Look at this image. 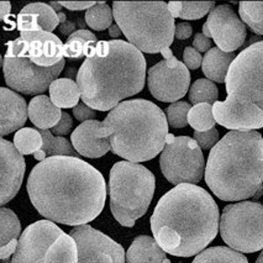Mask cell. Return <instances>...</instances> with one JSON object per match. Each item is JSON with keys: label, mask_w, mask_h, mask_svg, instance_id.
Returning <instances> with one entry per match:
<instances>
[{"label": "cell", "mask_w": 263, "mask_h": 263, "mask_svg": "<svg viewBox=\"0 0 263 263\" xmlns=\"http://www.w3.org/2000/svg\"><path fill=\"white\" fill-rule=\"evenodd\" d=\"M27 194L35 209L50 221L87 225L103 212L106 184L103 174L78 157L56 156L32 168Z\"/></svg>", "instance_id": "cell-1"}, {"label": "cell", "mask_w": 263, "mask_h": 263, "mask_svg": "<svg viewBox=\"0 0 263 263\" xmlns=\"http://www.w3.org/2000/svg\"><path fill=\"white\" fill-rule=\"evenodd\" d=\"M218 204L205 189L179 184L158 200L151 216L155 240L166 253L177 257L199 255L216 237Z\"/></svg>", "instance_id": "cell-2"}, {"label": "cell", "mask_w": 263, "mask_h": 263, "mask_svg": "<svg viewBox=\"0 0 263 263\" xmlns=\"http://www.w3.org/2000/svg\"><path fill=\"white\" fill-rule=\"evenodd\" d=\"M81 99L99 111H111L146 82V60L135 46L122 40L98 41L77 72Z\"/></svg>", "instance_id": "cell-3"}, {"label": "cell", "mask_w": 263, "mask_h": 263, "mask_svg": "<svg viewBox=\"0 0 263 263\" xmlns=\"http://www.w3.org/2000/svg\"><path fill=\"white\" fill-rule=\"evenodd\" d=\"M205 182L224 201L253 198L263 183V137L258 131H230L212 148Z\"/></svg>", "instance_id": "cell-4"}, {"label": "cell", "mask_w": 263, "mask_h": 263, "mask_svg": "<svg viewBox=\"0 0 263 263\" xmlns=\"http://www.w3.org/2000/svg\"><path fill=\"white\" fill-rule=\"evenodd\" d=\"M97 136L108 139L112 154L127 162H147L166 146L167 116L160 106L146 99L126 100L109 111Z\"/></svg>", "instance_id": "cell-5"}, {"label": "cell", "mask_w": 263, "mask_h": 263, "mask_svg": "<svg viewBox=\"0 0 263 263\" xmlns=\"http://www.w3.org/2000/svg\"><path fill=\"white\" fill-rule=\"evenodd\" d=\"M112 14L128 44L145 53H161L173 44L176 24L164 2H114Z\"/></svg>", "instance_id": "cell-6"}, {"label": "cell", "mask_w": 263, "mask_h": 263, "mask_svg": "<svg viewBox=\"0 0 263 263\" xmlns=\"http://www.w3.org/2000/svg\"><path fill=\"white\" fill-rule=\"evenodd\" d=\"M156 178L140 163L116 162L110 171V210L119 224L134 228L154 199Z\"/></svg>", "instance_id": "cell-7"}, {"label": "cell", "mask_w": 263, "mask_h": 263, "mask_svg": "<svg viewBox=\"0 0 263 263\" xmlns=\"http://www.w3.org/2000/svg\"><path fill=\"white\" fill-rule=\"evenodd\" d=\"M11 263H78L77 242L53 221L40 220L21 234Z\"/></svg>", "instance_id": "cell-8"}, {"label": "cell", "mask_w": 263, "mask_h": 263, "mask_svg": "<svg viewBox=\"0 0 263 263\" xmlns=\"http://www.w3.org/2000/svg\"><path fill=\"white\" fill-rule=\"evenodd\" d=\"M219 230L224 242L237 252L263 250V205L257 201L229 204L222 210Z\"/></svg>", "instance_id": "cell-9"}, {"label": "cell", "mask_w": 263, "mask_h": 263, "mask_svg": "<svg viewBox=\"0 0 263 263\" xmlns=\"http://www.w3.org/2000/svg\"><path fill=\"white\" fill-rule=\"evenodd\" d=\"M161 171L172 184H197L205 174V160L194 139L168 134L161 152Z\"/></svg>", "instance_id": "cell-10"}, {"label": "cell", "mask_w": 263, "mask_h": 263, "mask_svg": "<svg viewBox=\"0 0 263 263\" xmlns=\"http://www.w3.org/2000/svg\"><path fill=\"white\" fill-rule=\"evenodd\" d=\"M226 93L256 104L263 110V41L237 54L226 77Z\"/></svg>", "instance_id": "cell-11"}, {"label": "cell", "mask_w": 263, "mask_h": 263, "mask_svg": "<svg viewBox=\"0 0 263 263\" xmlns=\"http://www.w3.org/2000/svg\"><path fill=\"white\" fill-rule=\"evenodd\" d=\"M64 64L63 60L56 66L45 68L33 63L30 58L7 50L3 60L5 83L10 89L25 96H44L45 91L50 89L52 82L58 79Z\"/></svg>", "instance_id": "cell-12"}, {"label": "cell", "mask_w": 263, "mask_h": 263, "mask_svg": "<svg viewBox=\"0 0 263 263\" xmlns=\"http://www.w3.org/2000/svg\"><path fill=\"white\" fill-rule=\"evenodd\" d=\"M164 60L148 69L147 84L152 97L163 103H177L185 96L191 85V73L177 60L170 48L161 52Z\"/></svg>", "instance_id": "cell-13"}, {"label": "cell", "mask_w": 263, "mask_h": 263, "mask_svg": "<svg viewBox=\"0 0 263 263\" xmlns=\"http://www.w3.org/2000/svg\"><path fill=\"white\" fill-rule=\"evenodd\" d=\"M78 247V263H125L124 247L90 225L76 226L71 231Z\"/></svg>", "instance_id": "cell-14"}, {"label": "cell", "mask_w": 263, "mask_h": 263, "mask_svg": "<svg viewBox=\"0 0 263 263\" xmlns=\"http://www.w3.org/2000/svg\"><path fill=\"white\" fill-rule=\"evenodd\" d=\"M7 50L15 54L27 57L40 67L56 66L63 61L64 45L52 32L25 31L20 37L7 42Z\"/></svg>", "instance_id": "cell-15"}, {"label": "cell", "mask_w": 263, "mask_h": 263, "mask_svg": "<svg viewBox=\"0 0 263 263\" xmlns=\"http://www.w3.org/2000/svg\"><path fill=\"white\" fill-rule=\"evenodd\" d=\"M203 35L213 39L216 47L226 53H235L246 41V26L229 5H218L210 11L203 25Z\"/></svg>", "instance_id": "cell-16"}, {"label": "cell", "mask_w": 263, "mask_h": 263, "mask_svg": "<svg viewBox=\"0 0 263 263\" xmlns=\"http://www.w3.org/2000/svg\"><path fill=\"white\" fill-rule=\"evenodd\" d=\"M214 119L231 131H256L263 127V110L256 104L236 96H228L225 102L213 105Z\"/></svg>", "instance_id": "cell-17"}, {"label": "cell", "mask_w": 263, "mask_h": 263, "mask_svg": "<svg viewBox=\"0 0 263 263\" xmlns=\"http://www.w3.org/2000/svg\"><path fill=\"white\" fill-rule=\"evenodd\" d=\"M0 162H2V180H0V204L3 206L13 200L23 184L25 174V160L14 143L0 139Z\"/></svg>", "instance_id": "cell-18"}, {"label": "cell", "mask_w": 263, "mask_h": 263, "mask_svg": "<svg viewBox=\"0 0 263 263\" xmlns=\"http://www.w3.org/2000/svg\"><path fill=\"white\" fill-rule=\"evenodd\" d=\"M29 118V105L16 91L0 88V135L19 131Z\"/></svg>", "instance_id": "cell-19"}, {"label": "cell", "mask_w": 263, "mask_h": 263, "mask_svg": "<svg viewBox=\"0 0 263 263\" xmlns=\"http://www.w3.org/2000/svg\"><path fill=\"white\" fill-rule=\"evenodd\" d=\"M100 124L98 120L85 121L78 125L71 135V142L79 156L87 158H99L111 151L108 139H100L97 136V130Z\"/></svg>", "instance_id": "cell-20"}, {"label": "cell", "mask_w": 263, "mask_h": 263, "mask_svg": "<svg viewBox=\"0 0 263 263\" xmlns=\"http://www.w3.org/2000/svg\"><path fill=\"white\" fill-rule=\"evenodd\" d=\"M58 25V14L50 7V4L45 3H32L24 7L17 14L16 26L21 32H52Z\"/></svg>", "instance_id": "cell-21"}, {"label": "cell", "mask_w": 263, "mask_h": 263, "mask_svg": "<svg viewBox=\"0 0 263 263\" xmlns=\"http://www.w3.org/2000/svg\"><path fill=\"white\" fill-rule=\"evenodd\" d=\"M166 259V252L147 235L137 236L126 252V263H164Z\"/></svg>", "instance_id": "cell-22"}, {"label": "cell", "mask_w": 263, "mask_h": 263, "mask_svg": "<svg viewBox=\"0 0 263 263\" xmlns=\"http://www.w3.org/2000/svg\"><path fill=\"white\" fill-rule=\"evenodd\" d=\"M63 112L47 96H37L29 104V119L39 130L53 128L62 119Z\"/></svg>", "instance_id": "cell-23"}, {"label": "cell", "mask_w": 263, "mask_h": 263, "mask_svg": "<svg viewBox=\"0 0 263 263\" xmlns=\"http://www.w3.org/2000/svg\"><path fill=\"white\" fill-rule=\"evenodd\" d=\"M236 57L235 53H226L218 47H213L203 58L201 69L204 76L214 83H225L231 63Z\"/></svg>", "instance_id": "cell-24"}, {"label": "cell", "mask_w": 263, "mask_h": 263, "mask_svg": "<svg viewBox=\"0 0 263 263\" xmlns=\"http://www.w3.org/2000/svg\"><path fill=\"white\" fill-rule=\"evenodd\" d=\"M51 102L60 109L76 108L79 103L81 91L77 82L72 78H58L50 85Z\"/></svg>", "instance_id": "cell-25"}, {"label": "cell", "mask_w": 263, "mask_h": 263, "mask_svg": "<svg viewBox=\"0 0 263 263\" xmlns=\"http://www.w3.org/2000/svg\"><path fill=\"white\" fill-rule=\"evenodd\" d=\"M44 140V145L40 151L33 155L36 161L42 162L46 158L56 157V156H68V157H78L79 154L73 147L72 142L64 139L63 136H53L50 130H40Z\"/></svg>", "instance_id": "cell-26"}, {"label": "cell", "mask_w": 263, "mask_h": 263, "mask_svg": "<svg viewBox=\"0 0 263 263\" xmlns=\"http://www.w3.org/2000/svg\"><path fill=\"white\" fill-rule=\"evenodd\" d=\"M98 42L97 36L89 30L79 29L68 37L64 44V57L69 60H81L87 57L90 47Z\"/></svg>", "instance_id": "cell-27"}, {"label": "cell", "mask_w": 263, "mask_h": 263, "mask_svg": "<svg viewBox=\"0 0 263 263\" xmlns=\"http://www.w3.org/2000/svg\"><path fill=\"white\" fill-rule=\"evenodd\" d=\"M171 13L174 19L179 17L183 20H199L215 8L214 2H170L168 3Z\"/></svg>", "instance_id": "cell-28"}, {"label": "cell", "mask_w": 263, "mask_h": 263, "mask_svg": "<svg viewBox=\"0 0 263 263\" xmlns=\"http://www.w3.org/2000/svg\"><path fill=\"white\" fill-rule=\"evenodd\" d=\"M192 263H249L243 253L230 247L215 246L204 250L194 258Z\"/></svg>", "instance_id": "cell-29"}, {"label": "cell", "mask_w": 263, "mask_h": 263, "mask_svg": "<svg viewBox=\"0 0 263 263\" xmlns=\"http://www.w3.org/2000/svg\"><path fill=\"white\" fill-rule=\"evenodd\" d=\"M44 145L42 135L37 128L23 127L15 133L14 146L21 155H35Z\"/></svg>", "instance_id": "cell-30"}, {"label": "cell", "mask_w": 263, "mask_h": 263, "mask_svg": "<svg viewBox=\"0 0 263 263\" xmlns=\"http://www.w3.org/2000/svg\"><path fill=\"white\" fill-rule=\"evenodd\" d=\"M20 220L13 210L3 206L0 209V247L19 241L17 237L21 236Z\"/></svg>", "instance_id": "cell-31"}, {"label": "cell", "mask_w": 263, "mask_h": 263, "mask_svg": "<svg viewBox=\"0 0 263 263\" xmlns=\"http://www.w3.org/2000/svg\"><path fill=\"white\" fill-rule=\"evenodd\" d=\"M85 24L96 31H104L110 29L114 21L112 9L105 2H98L93 8L85 11Z\"/></svg>", "instance_id": "cell-32"}, {"label": "cell", "mask_w": 263, "mask_h": 263, "mask_svg": "<svg viewBox=\"0 0 263 263\" xmlns=\"http://www.w3.org/2000/svg\"><path fill=\"white\" fill-rule=\"evenodd\" d=\"M240 19L257 35H263V2H242L238 4Z\"/></svg>", "instance_id": "cell-33"}, {"label": "cell", "mask_w": 263, "mask_h": 263, "mask_svg": "<svg viewBox=\"0 0 263 263\" xmlns=\"http://www.w3.org/2000/svg\"><path fill=\"white\" fill-rule=\"evenodd\" d=\"M219 99V89L209 79H197L189 89V100L192 104H210L214 105Z\"/></svg>", "instance_id": "cell-34"}, {"label": "cell", "mask_w": 263, "mask_h": 263, "mask_svg": "<svg viewBox=\"0 0 263 263\" xmlns=\"http://www.w3.org/2000/svg\"><path fill=\"white\" fill-rule=\"evenodd\" d=\"M188 124L198 133L212 130L216 124L213 114V105L203 103L192 106L188 114Z\"/></svg>", "instance_id": "cell-35"}, {"label": "cell", "mask_w": 263, "mask_h": 263, "mask_svg": "<svg viewBox=\"0 0 263 263\" xmlns=\"http://www.w3.org/2000/svg\"><path fill=\"white\" fill-rule=\"evenodd\" d=\"M191 109V104L185 102H177L171 104L166 109L168 125L174 128L185 127L188 125V114Z\"/></svg>", "instance_id": "cell-36"}, {"label": "cell", "mask_w": 263, "mask_h": 263, "mask_svg": "<svg viewBox=\"0 0 263 263\" xmlns=\"http://www.w3.org/2000/svg\"><path fill=\"white\" fill-rule=\"evenodd\" d=\"M193 139L198 142L199 147L201 149H212L216 146L219 140V131L216 128H212V130L205 131V133H198L194 131V137Z\"/></svg>", "instance_id": "cell-37"}, {"label": "cell", "mask_w": 263, "mask_h": 263, "mask_svg": "<svg viewBox=\"0 0 263 263\" xmlns=\"http://www.w3.org/2000/svg\"><path fill=\"white\" fill-rule=\"evenodd\" d=\"M183 63L188 69L195 71L203 64V57H201L200 52H198L194 47H185L183 52Z\"/></svg>", "instance_id": "cell-38"}, {"label": "cell", "mask_w": 263, "mask_h": 263, "mask_svg": "<svg viewBox=\"0 0 263 263\" xmlns=\"http://www.w3.org/2000/svg\"><path fill=\"white\" fill-rule=\"evenodd\" d=\"M73 115L74 118L77 119L79 122L89 121V120H94L97 116V111L94 109H91L90 106L85 105V104H78L74 109H73Z\"/></svg>", "instance_id": "cell-39"}, {"label": "cell", "mask_w": 263, "mask_h": 263, "mask_svg": "<svg viewBox=\"0 0 263 263\" xmlns=\"http://www.w3.org/2000/svg\"><path fill=\"white\" fill-rule=\"evenodd\" d=\"M72 127H73L72 118L69 116V114H67V112H63L61 121L58 122L56 126L52 128V134L56 136H64L67 135V134H69V131L72 130Z\"/></svg>", "instance_id": "cell-40"}, {"label": "cell", "mask_w": 263, "mask_h": 263, "mask_svg": "<svg viewBox=\"0 0 263 263\" xmlns=\"http://www.w3.org/2000/svg\"><path fill=\"white\" fill-rule=\"evenodd\" d=\"M193 47L198 52H208L212 50V40L208 39L203 33H197L193 40Z\"/></svg>", "instance_id": "cell-41"}, {"label": "cell", "mask_w": 263, "mask_h": 263, "mask_svg": "<svg viewBox=\"0 0 263 263\" xmlns=\"http://www.w3.org/2000/svg\"><path fill=\"white\" fill-rule=\"evenodd\" d=\"M63 8L68 9L72 11H82V10H89L97 4L96 2H60Z\"/></svg>", "instance_id": "cell-42"}, {"label": "cell", "mask_w": 263, "mask_h": 263, "mask_svg": "<svg viewBox=\"0 0 263 263\" xmlns=\"http://www.w3.org/2000/svg\"><path fill=\"white\" fill-rule=\"evenodd\" d=\"M193 27L189 23H179L176 25L174 37L178 40H186L192 36Z\"/></svg>", "instance_id": "cell-43"}, {"label": "cell", "mask_w": 263, "mask_h": 263, "mask_svg": "<svg viewBox=\"0 0 263 263\" xmlns=\"http://www.w3.org/2000/svg\"><path fill=\"white\" fill-rule=\"evenodd\" d=\"M76 31H77V25L74 23H72V21H66V23L60 25V32L64 36H68L69 37Z\"/></svg>", "instance_id": "cell-44"}, {"label": "cell", "mask_w": 263, "mask_h": 263, "mask_svg": "<svg viewBox=\"0 0 263 263\" xmlns=\"http://www.w3.org/2000/svg\"><path fill=\"white\" fill-rule=\"evenodd\" d=\"M11 4L9 2H0V17L2 20H7L8 15L10 14Z\"/></svg>", "instance_id": "cell-45"}, {"label": "cell", "mask_w": 263, "mask_h": 263, "mask_svg": "<svg viewBox=\"0 0 263 263\" xmlns=\"http://www.w3.org/2000/svg\"><path fill=\"white\" fill-rule=\"evenodd\" d=\"M122 31L120 30V27H119L118 24H112L111 27L109 29V35L110 37L112 39H119L121 36Z\"/></svg>", "instance_id": "cell-46"}, {"label": "cell", "mask_w": 263, "mask_h": 263, "mask_svg": "<svg viewBox=\"0 0 263 263\" xmlns=\"http://www.w3.org/2000/svg\"><path fill=\"white\" fill-rule=\"evenodd\" d=\"M50 7L52 8V9H53V10L54 11H56V13L58 14V13H61V9H62V5H61V3L60 2H51L50 3Z\"/></svg>", "instance_id": "cell-47"}, {"label": "cell", "mask_w": 263, "mask_h": 263, "mask_svg": "<svg viewBox=\"0 0 263 263\" xmlns=\"http://www.w3.org/2000/svg\"><path fill=\"white\" fill-rule=\"evenodd\" d=\"M58 20H60V24H64L66 21H68V20H67L66 14L62 13V11H61V13H58Z\"/></svg>", "instance_id": "cell-48"}, {"label": "cell", "mask_w": 263, "mask_h": 263, "mask_svg": "<svg viewBox=\"0 0 263 263\" xmlns=\"http://www.w3.org/2000/svg\"><path fill=\"white\" fill-rule=\"evenodd\" d=\"M262 194H263V185L261 186V188L258 189V191H257V193L255 194V197H253V199H255V200H258L259 198L262 197Z\"/></svg>", "instance_id": "cell-49"}, {"label": "cell", "mask_w": 263, "mask_h": 263, "mask_svg": "<svg viewBox=\"0 0 263 263\" xmlns=\"http://www.w3.org/2000/svg\"><path fill=\"white\" fill-rule=\"evenodd\" d=\"M255 263H263V250H262V252L259 253L258 258L256 259V262H255Z\"/></svg>", "instance_id": "cell-50"}, {"label": "cell", "mask_w": 263, "mask_h": 263, "mask_svg": "<svg viewBox=\"0 0 263 263\" xmlns=\"http://www.w3.org/2000/svg\"><path fill=\"white\" fill-rule=\"evenodd\" d=\"M4 263H10V258H8V259H4V261H3Z\"/></svg>", "instance_id": "cell-51"}]
</instances>
